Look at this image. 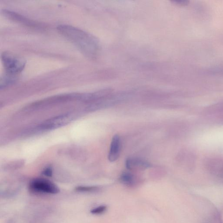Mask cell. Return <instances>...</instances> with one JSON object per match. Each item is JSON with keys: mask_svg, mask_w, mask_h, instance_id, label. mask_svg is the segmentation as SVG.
<instances>
[{"mask_svg": "<svg viewBox=\"0 0 223 223\" xmlns=\"http://www.w3.org/2000/svg\"><path fill=\"white\" fill-rule=\"evenodd\" d=\"M59 32L74 44L85 55L94 58L97 55L100 45L96 38L79 28L69 25H60Z\"/></svg>", "mask_w": 223, "mask_h": 223, "instance_id": "6da1fadb", "label": "cell"}, {"mask_svg": "<svg viewBox=\"0 0 223 223\" xmlns=\"http://www.w3.org/2000/svg\"><path fill=\"white\" fill-rule=\"evenodd\" d=\"M6 73L15 75L22 72L26 62L21 57L8 52H3L1 55Z\"/></svg>", "mask_w": 223, "mask_h": 223, "instance_id": "7a4b0ae2", "label": "cell"}, {"mask_svg": "<svg viewBox=\"0 0 223 223\" xmlns=\"http://www.w3.org/2000/svg\"><path fill=\"white\" fill-rule=\"evenodd\" d=\"M30 190L33 192L55 194L59 193V187L52 181L42 178L32 179L29 184Z\"/></svg>", "mask_w": 223, "mask_h": 223, "instance_id": "3957f363", "label": "cell"}, {"mask_svg": "<svg viewBox=\"0 0 223 223\" xmlns=\"http://www.w3.org/2000/svg\"><path fill=\"white\" fill-rule=\"evenodd\" d=\"M72 120V117L70 114H65L63 115L55 117L50 120H47L43 123L41 128L44 130H51L69 123Z\"/></svg>", "mask_w": 223, "mask_h": 223, "instance_id": "277c9868", "label": "cell"}, {"mask_svg": "<svg viewBox=\"0 0 223 223\" xmlns=\"http://www.w3.org/2000/svg\"><path fill=\"white\" fill-rule=\"evenodd\" d=\"M3 13L4 16L8 18L14 22H18L20 24L31 27H36L38 26V24H37L36 22L31 21L16 12H12L10 10H4L3 11Z\"/></svg>", "mask_w": 223, "mask_h": 223, "instance_id": "5b68a950", "label": "cell"}, {"mask_svg": "<svg viewBox=\"0 0 223 223\" xmlns=\"http://www.w3.org/2000/svg\"><path fill=\"white\" fill-rule=\"evenodd\" d=\"M121 141L120 136L118 135H115L113 138L110 146V152H109V158L110 162H114L117 160L120 155Z\"/></svg>", "mask_w": 223, "mask_h": 223, "instance_id": "8992f818", "label": "cell"}, {"mask_svg": "<svg viewBox=\"0 0 223 223\" xmlns=\"http://www.w3.org/2000/svg\"><path fill=\"white\" fill-rule=\"evenodd\" d=\"M126 167L129 169H144L151 167L149 163L139 158H130L127 159Z\"/></svg>", "mask_w": 223, "mask_h": 223, "instance_id": "52a82bcc", "label": "cell"}, {"mask_svg": "<svg viewBox=\"0 0 223 223\" xmlns=\"http://www.w3.org/2000/svg\"><path fill=\"white\" fill-rule=\"evenodd\" d=\"M15 80H16L15 75L6 73V75L1 78V82H0L1 90L13 84L14 83Z\"/></svg>", "mask_w": 223, "mask_h": 223, "instance_id": "ba28073f", "label": "cell"}, {"mask_svg": "<svg viewBox=\"0 0 223 223\" xmlns=\"http://www.w3.org/2000/svg\"><path fill=\"white\" fill-rule=\"evenodd\" d=\"M120 181L126 185L131 186L134 182V178L130 173L124 172L120 176Z\"/></svg>", "mask_w": 223, "mask_h": 223, "instance_id": "9c48e42d", "label": "cell"}, {"mask_svg": "<svg viewBox=\"0 0 223 223\" xmlns=\"http://www.w3.org/2000/svg\"><path fill=\"white\" fill-rule=\"evenodd\" d=\"M98 189L97 187L89 186H79L75 189L76 191L80 192H91L96 191Z\"/></svg>", "mask_w": 223, "mask_h": 223, "instance_id": "30bf717a", "label": "cell"}, {"mask_svg": "<svg viewBox=\"0 0 223 223\" xmlns=\"http://www.w3.org/2000/svg\"><path fill=\"white\" fill-rule=\"evenodd\" d=\"M107 209V207L104 205L99 206V207H96L91 210V213L93 215H99L103 214L106 211Z\"/></svg>", "mask_w": 223, "mask_h": 223, "instance_id": "8fae6325", "label": "cell"}, {"mask_svg": "<svg viewBox=\"0 0 223 223\" xmlns=\"http://www.w3.org/2000/svg\"><path fill=\"white\" fill-rule=\"evenodd\" d=\"M43 174L44 175L47 176V177H52V168L50 167H48L46 169H44L43 172Z\"/></svg>", "mask_w": 223, "mask_h": 223, "instance_id": "7c38bea8", "label": "cell"}, {"mask_svg": "<svg viewBox=\"0 0 223 223\" xmlns=\"http://www.w3.org/2000/svg\"><path fill=\"white\" fill-rule=\"evenodd\" d=\"M174 2L176 3L177 4H181V5H184L186 4L187 3V2L185 1H181V0H178V1H173Z\"/></svg>", "mask_w": 223, "mask_h": 223, "instance_id": "4fadbf2b", "label": "cell"}]
</instances>
